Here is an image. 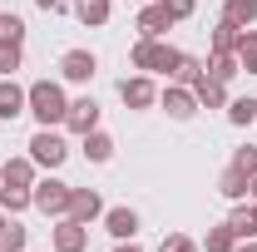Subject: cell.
Returning <instances> with one entry per match:
<instances>
[{"mask_svg": "<svg viewBox=\"0 0 257 252\" xmlns=\"http://www.w3.org/2000/svg\"><path fill=\"white\" fill-rule=\"evenodd\" d=\"M25 94H30V109H25V114H35V124H40V129H60L64 124L69 99H64V89L55 84V79H35Z\"/></svg>", "mask_w": 257, "mask_h": 252, "instance_id": "1", "label": "cell"}, {"mask_svg": "<svg viewBox=\"0 0 257 252\" xmlns=\"http://www.w3.org/2000/svg\"><path fill=\"white\" fill-rule=\"evenodd\" d=\"M183 60V50H173V45H163V40H139L134 50H128V64L139 69V74H173Z\"/></svg>", "mask_w": 257, "mask_h": 252, "instance_id": "2", "label": "cell"}, {"mask_svg": "<svg viewBox=\"0 0 257 252\" xmlns=\"http://www.w3.org/2000/svg\"><path fill=\"white\" fill-rule=\"evenodd\" d=\"M25 149H30L35 168H45V173H55L64 158H69V144H64V134H55V129H35V139Z\"/></svg>", "mask_w": 257, "mask_h": 252, "instance_id": "3", "label": "cell"}, {"mask_svg": "<svg viewBox=\"0 0 257 252\" xmlns=\"http://www.w3.org/2000/svg\"><path fill=\"white\" fill-rule=\"evenodd\" d=\"M69 183H60V178H35V188H30V198H35V208L45 213V218H69Z\"/></svg>", "mask_w": 257, "mask_h": 252, "instance_id": "4", "label": "cell"}, {"mask_svg": "<svg viewBox=\"0 0 257 252\" xmlns=\"http://www.w3.org/2000/svg\"><path fill=\"white\" fill-rule=\"evenodd\" d=\"M178 20L163 10V0H149L144 10H139V20H134V30H139V40H163V35L173 30Z\"/></svg>", "mask_w": 257, "mask_h": 252, "instance_id": "5", "label": "cell"}, {"mask_svg": "<svg viewBox=\"0 0 257 252\" xmlns=\"http://www.w3.org/2000/svg\"><path fill=\"white\" fill-rule=\"evenodd\" d=\"M60 74L69 79V84H89L99 74V55L94 50H64L60 55Z\"/></svg>", "mask_w": 257, "mask_h": 252, "instance_id": "6", "label": "cell"}, {"mask_svg": "<svg viewBox=\"0 0 257 252\" xmlns=\"http://www.w3.org/2000/svg\"><path fill=\"white\" fill-rule=\"evenodd\" d=\"M159 104L168 119H178V124H188L193 114H198V94H193L188 84H168V89H159Z\"/></svg>", "mask_w": 257, "mask_h": 252, "instance_id": "7", "label": "cell"}, {"mask_svg": "<svg viewBox=\"0 0 257 252\" xmlns=\"http://www.w3.org/2000/svg\"><path fill=\"white\" fill-rule=\"evenodd\" d=\"M119 99H124V109H154L159 104V89H154L149 74H128L124 84H119Z\"/></svg>", "mask_w": 257, "mask_h": 252, "instance_id": "8", "label": "cell"}, {"mask_svg": "<svg viewBox=\"0 0 257 252\" xmlns=\"http://www.w3.org/2000/svg\"><path fill=\"white\" fill-rule=\"evenodd\" d=\"M64 129H69V134H79V139H84L89 129H99V104H94L89 94L69 99V114H64Z\"/></svg>", "mask_w": 257, "mask_h": 252, "instance_id": "9", "label": "cell"}, {"mask_svg": "<svg viewBox=\"0 0 257 252\" xmlns=\"http://www.w3.org/2000/svg\"><path fill=\"white\" fill-rule=\"evenodd\" d=\"M50 242H55V252H84L89 247V227L74 218H60V227L50 232Z\"/></svg>", "mask_w": 257, "mask_h": 252, "instance_id": "10", "label": "cell"}, {"mask_svg": "<svg viewBox=\"0 0 257 252\" xmlns=\"http://www.w3.org/2000/svg\"><path fill=\"white\" fill-rule=\"evenodd\" d=\"M69 218L89 227L94 218H104V198H99L94 188H74V193H69Z\"/></svg>", "mask_w": 257, "mask_h": 252, "instance_id": "11", "label": "cell"}, {"mask_svg": "<svg viewBox=\"0 0 257 252\" xmlns=\"http://www.w3.org/2000/svg\"><path fill=\"white\" fill-rule=\"evenodd\" d=\"M104 232H109L114 242L139 237V213H134V208H104Z\"/></svg>", "mask_w": 257, "mask_h": 252, "instance_id": "12", "label": "cell"}, {"mask_svg": "<svg viewBox=\"0 0 257 252\" xmlns=\"http://www.w3.org/2000/svg\"><path fill=\"white\" fill-rule=\"evenodd\" d=\"M25 109H30V94L15 84V74H10V79H0V119H20Z\"/></svg>", "mask_w": 257, "mask_h": 252, "instance_id": "13", "label": "cell"}, {"mask_svg": "<svg viewBox=\"0 0 257 252\" xmlns=\"http://www.w3.org/2000/svg\"><path fill=\"white\" fill-rule=\"evenodd\" d=\"M0 183L5 188H35V158H10V163H0Z\"/></svg>", "mask_w": 257, "mask_h": 252, "instance_id": "14", "label": "cell"}, {"mask_svg": "<svg viewBox=\"0 0 257 252\" xmlns=\"http://www.w3.org/2000/svg\"><path fill=\"white\" fill-rule=\"evenodd\" d=\"M69 10H74V15H79V25H89V30L109 25V15H114V5H109V0H74Z\"/></svg>", "mask_w": 257, "mask_h": 252, "instance_id": "15", "label": "cell"}, {"mask_svg": "<svg viewBox=\"0 0 257 252\" xmlns=\"http://www.w3.org/2000/svg\"><path fill=\"white\" fill-rule=\"evenodd\" d=\"M237 69H242V64H237V55H232V50H213V55H208V64H203V74H208V79H218V84H227Z\"/></svg>", "mask_w": 257, "mask_h": 252, "instance_id": "16", "label": "cell"}, {"mask_svg": "<svg viewBox=\"0 0 257 252\" xmlns=\"http://www.w3.org/2000/svg\"><path fill=\"white\" fill-rule=\"evenodd\" d=\"M193 94H198V109H227V84L208 79V74L193 84Z\"/></svg>", "mask_w": 257, "mask_h": 252, "instance_id": "17", "label": "cell"}, {"mask_svg": "<svg viewBox=\"0 0 257 252\" xmlns=\"http://www.w3.org/2000/svg\"><path fill=\"white\" fill-rule=\"evenodd\" d=\"M218 193H223L227 203H242V198H247V173L227 163V168H223V178H218Z\"/></svg>", "mask_w": 257, "mask_h": 252, "instance_id": "18", "label": "cell"}, {"mask_svg": "<svg viewBox=\"0 0 257 252\" xmlns=\"http://www.w3.org/2000/svg\"><path fill=\"white\" fill-rule=\"evenodd\" d=\"M84 158H89V163H109V158H114V139H109L104 129H89V134H84Z\"/></svg>", "mask_w": 257, "mask_h": 252, "instance_id": "19", "label": "cell"}, {"mask_svg": "<svg viewBox=\"0 0 257 252\" xmlns=\"http://www.w3.org/2000/svg\"><path fill=\"white\" fill-rule=\"evenodd\" d=\"M227 227H232L237 237H257V213H252V198H247V203H237V208L227 213Z\"/></svg>", "mask_w": 257, "mask_h": 252, "instance_id": "20", "label": "cell"}, {"mask_svg": "<svg viewBox=\"0 0 257 252\" xmlns=\"http://www.w3.org/2000/svg\"><path fill=\"white\" fill-rule=\"evenodd\" d=\"M227 124H237V129L257 124V99H252V94H242V99H227Z\"/></svg>", "mask_w": 257, "mask_h": 252, "instance_id": "21", "label": "cell"}, {"mask_svg": "<svg viewBox=\"0 0 257 252\" xmlns=\"http://www.w3.org/2000/svg\"><path fill=\"white\" fill-rule=\"evenodd\" d=\"M237 40H242V25L223 15V20L213 25V50H232V55H237Z\"/></svg>", "mask_w": 257, "mask_h": 252, "instance_id": "22", "label": "cell"}, {"mask_svg": "<svg viewBox=\"0 0 257 252\" xmlns=\"http://www.w3.org/2000/svg\"><path fill=\"white\" fill-rule=\"evenodd\" d=\"M232 247H237V232H232L227 222L208 227V237H203V252H232Z\"/></svg>", "mask_w": 257, "mask_h": 252, "instance_id": "23", "label": "cell"}, {"mask_svg": "<svg viewBox=\"0 0 257 252\" xmlns=\"http://www.w3.org/2000/svg\"><path fill=\"white\" fill-rule=\"evenodd\" d=\"M0 208L15 218V213H25V208H35V198H30V188H5L0 183Z\"/></svg>", "mask_w": 257, "mask_h": 252, "instance_id": "24", "label": "cell"}, {"mask_svg": "<svg viewBox=\"0 0 257 252\" xmlns=\"http://www.w3.org/2000/svg\"><path fill=\"white\" fill-rule=\"evenodd\" d=\"M223 15L247 30V25H257V0H223Z\"/></svg>", "mask_w": 257, "mask_h": 252, "instance_id": "25", "label": "cell"}, {"mask_svg": "<svg viewBox=\"0 0 257 252\" xmlns=\"http://www.w3.org/2000/svg\"><path fill=\"white\" fill-rule=\"evenodd\" d=\"M237 64H242L247 74H257V30L252 25L242 30V40H237Z\"/></svg>", "mask_w": 257, "mask_h": 252, "instance_id": "26", "label": "cell"}, {"mask_svg": "<svg viewBox=\"0 0 257 252\" xmlns=\"http://www.w3.org/2000/svg\"><path fill=\"white\" fill-rule=\"evenodd\" d=\"M20 64H25V50H20L15 40H0V74L10 79V74H15Z\"/></svg>", "mask_w": 257, "mask_h": 252, "instance_id": "27", "label": "cell"}, {"mask_svg": "<svg viewBox=\"0 0 257 252\" xmlns=\"http://www.w3.org/2000/svg\"><path fill=\"white\" fill-rule=\"evenodd\" d=\"M25 242H30V232L10 218V222H5V232H0V252H25Z\"/></svg>", "mask_w": 257, "mask_h": 252, "instance_id": "28", "label": "cell"}, {"mask_svg": "<svg viewBox=\"0 0 257 252\" xmlns=\"http://www.w3.org/2000/svg\"><path fill=\"white\" fill-rule=\"evenodd\" d=\"M198 79H203V60H193V55H183V60H178V69H173V84H198Z\"/></svg>", "mask_w": 257, "mask_h": 252, "instance_id": "29", "label": "cell"}, {"mask_svg": "<svg viewBox=\"0 0 257 252\" xmlns=\"http://www.w3.org/2000/svg\"><path fill=\"white\" fill-rule=\"evenodd\" d=\"M0 40H15V45H25V20H20L15 10H0Z\"/></svg>", "mask_w": 257, "mask_h": 252, "instance_id": "30", "label": "cell"}, {"mask_svg": "<svg viewBox=\"0 0 257 252\" xmlns=\"http://www.w3.org/2000/svg\"><path fill=\"white\" fill-rule=\"evenodd\" d=\"M159 252H203V247L193 242L188 232H168V237H163V242H159Z\"/></svg>", "mask_w": 257, "mask_h": 252, "instance_id": "31", "label": "cell"}, {"mask_svg": "<svg viewBox=\"0 0 257 252\" xmlns=\"http://www.w3.org/2000/svg\"><path fill=\"white\" fill-rule=\"evenodd\" d=\"M232 168H242L247 178L257 173V149H252V144H242V149H232Z\"/></svg>", "mask_w": 257, "mask_h": 252, "instance_id": "32", "label": "cell"}, {"mask_svg": "<svg viewBox=\"0 0 257 252\" xmlns=\"http://www.w3.org/2000/svg\"><path fill=\"white\" fill-rule=\"evenodd\" d=\"M163 10H168L173 20H188L193 10H198V0H163Z\"/></svg>", "mask_w": 257, "mask_h": 252, "instance_id": "33", "label": "cell"}, {"mask_svg": "<svg viewBox=\"0 0 257 252\" xmlns=\"http://www.w3.org/2000/svg\"><path fill=\"white\" fill-rule=\"evenodd\" d=\"M35 5H40L45 15H64V10H69V0H35Z\"/></svg>", "mask_w": 257, "mask_h": 252, "instance_id": "34", "label": "cell"}, {"mask_svg": "<svg viewBox=\"0 0 257 252\" xmlns=\"http://www.w3.org/2000/svg\"><path fill=\"white\" fill-rule=\"evenodd\" d=\"M232 252H257V237H237V247Z\"/></svg>", "mask_w": 257, "mask_h": 252, "instance_id": "35", "label": "cell"}, {"mask_svg": "<svg viewBox=\"0 0 257 252\" xmlns=\"http://www.w3.org/2000/svg\"><path fill=\"white\" fill-rule=\"evenodd\" d=\"M114 252H144V247H139V237H128V242H119Z\"/></svg>", "mask_w": 257, "mask_h": 252, "instance_id": "36", "label": "cell"}, {"mask_svg": "<svg viewBox=\"0 0 257 252\" xmlns=\"http://www.w3.org/2000/svg\"><path fill=\"white\" fill-rule=\"evenodd\" d=\"M247 198H257V173H252V178H247Z\"/></svg>", "mask_w": 257, "mask_h": 252, "instance_id": "37", "label": "cell"}, {"mask_svg": "<svg viewBox=\"0 0 257 252\" xmlns=\"http://www.w3.org/2000/svg\"><path fill=\"white\" fill-rule=\"evenodd\" d=\"M5 222H10V213H5V208H0V232H5Z\"/></svg>", "mask_w": 257, "mask_h": 252, "instance_id": "38", "label": "cell"}, {"mask_svg": "<svg viewBox=\"0 0 257 252\" xmlns=\"http://www.w3.org/2000/svg\"><path fill=\"white\" fill-rule=\"evenodd\" d=\"M252 213H257V198H252Z\"/></svg>", "mask_w": 257, "mask_h": 252, "instance_id": "39", "label": "cell"}, {"mask_svg": "<svg viewBox=\"0 0 257 252\" xmlns=\"http://www.w3.org/2000/svg\"><path fill=\"white\" fill-rule=\"evenodd\" d=\"M144 5H149V0H144Z\"/></svg>", "mask_w": 257, "mask_h": 252, "instance_id": "40", "label": "cell"}]
</instances>
